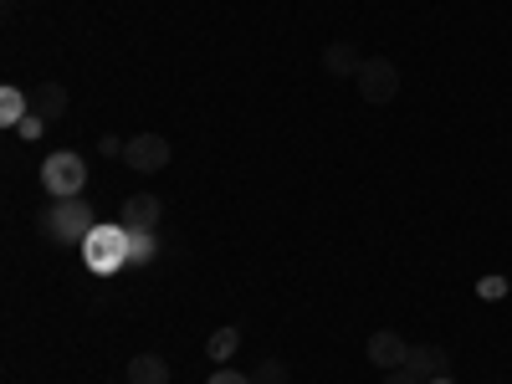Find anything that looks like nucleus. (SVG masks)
<instances>
[{
	"label": "nucleus",
	"mask_w": 512,
	"mask_h": 384,
	"mask_svg": "<svg viewBox=\"0 0 512 384\" xmlns=\"http://www.w3.org/2000/svg\"><path fill=\"white\" fill-rule=\"evenodd\" d=\"M82 185H88V164H82V154L57 149V154L41 159V190H47L52 200H72V195H82Z\"/></svg>",
	"instance_id": "nucleus-2"
},
{
	"label": "nucleus",
	"mask_w": 512,
	"mask_h": 384,
	"mask_svg": "<svg viewBox=\"0 0 512 384\" xmlns=\"http://www.w3.org/2000/svg\"><path fill=\"white\" fill-rule=\"evenodd\" d=\"M31 113L57 123L67 113V88H62V82H36V88H31Z\"/></svg>",
	"instance_id": "nucleus-9"
},
{
	"label": "nucleus",
	"mask_w": 512,
	"mask_h": 384,
	"mask_svg": "<svg viewBox=\"0 0 512 384\" xmlns=\"http://www.w3.org/2000/svg\"><path fill=\"white\" fill-rule=\"evenodd\" d=\"M16 134H21L26 144H31V139H41V134H47V118H36V113H31V118H26V123L16 128Z\"/></svg>",
	"instance_id": "nucleus-17"
},
{
	"label": "nucleus",
	"mask_w": 512,
	"mask_h": 384,
	"mask_svg": "<svg viewBox=\"0 0 512 384\" xmlns=\"http://www.w3.org/2000/svg\"><path fill=\"white\" fill-rule=\"evenodd\" d=\"M123 144H128V139H113V134H103V139H98V154H108V159H123Z\"/></svg>",
	"instance_id": "nucleus-19"
},
{
	"label": "nucleus",
	"mask_w": 512,
	"mask_h": 384,
	"mask_svg": "<svg viewBox=\"0 0 512 384\" xmlns=\"http://www.w3.org/2000/svg\"><path fill=\"white\" fill-rule=\"evenodd\" d=\"M128 384H169V359H164V354L128 359Z\"/></svg>",
	"instance_id": "nucleus-12"
},
{
	"label": "nucleus",
	"mask_w": 512,
	"mask_h": 384,
	"mask_svg": "<svg viewBox=\"0 0 512 384\" xmlns=\"http://www.w3.org/2000/svg\"><path fill=\"white\" fill-rule=\"evenodd\" d=\"M159 216H164L159 195H128V200H123V226H128V231H154Z\"/></svg>",
	"instance_id": "nucleus-7"
},
{
	"label": "nucleus",
	"mask_w": 512,
	"mask_h": 384,
	"mask_svg": "<svg viewBox=\"0 0 512 384\" xmlns=\"http://www.w3.org/2000/svg\"><path fill=\"white\" fill-rule=\"evenodd\" d=\"M446 364H451V354H446V349H436V344H410V354H405V369H415L420 379L446 374Z\"/></svg>",
	"instance_id": "nucleus-10"
},
{
	"label": "nucleus",
	"mask_w": 512,
	"mask_h": 384,
	"mask_svg": "<svg viewBox=\"0 0 512 384\" xmlns=\"http://www.w3.org/2000/svg\"><path fill=\"white\" fill-rule=\"evenodd\" d=\"M384 384H425V379H420L415 369H405V364H400V369H390V374H384Z\"/></svg>",
	"instance_id": "nucleus-18"
},
{
	"label": "nucleus",
	"mask_w": 512,
	"mask_h": 384,
	"mask_svg": "<svg viewBox=\"0 0 512 384\" xmlns=\"http://www.w3.org/2000/svg\"><path fill=\"white\" fill-rule=\"evenodd\" d=\"M405 354H410V344H405V338H400L395 328H374V333H369V344H364V359H369L374 369H384V374L400 369V364H405Z\"/></svg>",
	"instance_id": "nucleus-6"
},
{
	"label": "nucleus",
	"mask_w": 512,
	"mask_h": 384,
	"mask_svg": "<svg viewBox=\"0 0 512 384\" xmlns=\"http://www.w3.org/2000/svg\"><path fill=\"white\" fill-rule=\"evenodd\" d=\"M359 67H364V57H359L354 41H328L323 47V72L328 77H359Z\"/></svg>",
	"instance_id": "nucleus-8"
},
{
	"label": "nucleus",
	"mask_w": 512,
	"mask_h": 384,
	"mask_svg": "<svg viewBox=\"0 0 512 384\" xmlns=\"http://www.w3.org/2000/svg\"><path fill=\"white\" fill-rule=\"evenodd\" d=\"M123 384H128V379H123Z\"/></svg>",
	"instance_id": "nucleus-21"
},
{
	"label": "nucleus",
	"mask_w": 512,
	"mask_h": 384,
	"mask_svg": "<svg viewBox=\"0 0 512 384\" xmlns=\"http://www.w3.org/2000/svg\"><path fill=\"white\" fill-rule=\"evenodd\" d=\"M128 262H134V267L154 262V231H128Z\"/></svg>",
	"instance_id": "nucleus-14"
},
{
	"label": "nucleus",
	"mask_w": 512,
	"mask_h": 384,
	"mask_svg": "<svg viewBox=\"0 0 512 384\" xmlns=\"http://www.w3.org/2000/svg\"><path fill=\"white\" fill-rule=\"evenodd\" d=\"M93 205L82 200V195H72V200H52L47 210H41V231H47L52 241H72V246H82L93 236Z\"/></svg>",
	"instance_id": "nucleus-1"
},
{
	"label": "nucleus",
	"mask_w": 512,
	"mask_h": 384,
	"mask_svg": "<svg viewBox=\"0 0 512 384\" xmlns=\"http://www.w3.org/2000/svg\"><path fill=\"white\" fill-rule=\"evenodd\" d=\"M354 82H359V98L374 103V108H384V103L400 98V67H395L390 57H364V67H359Z\"/></svg>",
	"instance_id": "nucleus-4"
},
{
	"label": "nucleus",
	"mask_w": 512,
	"mask_h": 384,
	"mask_svg": "<svg viewBox=\"0 0 512 384\" xmlns=\"http://www.w3.org/2000/svg\"><path fill=\"white\" fill-rule=\"evenodd\" d=\"M425 384H451V374H436V379H425Z\"/></svg>",
	"instance_id": "nucleus-20"
},
{
	"label": "nucleus",
	"mask_w": 512,
	"mask_h": 384,
	"mask_svg": "<svg viewBox=\"0 0 512 384\" xmlns=\"http://www.w3.org/2000/svg\"><path fill=\"white\" fill-rule=\"evenodd\" d=\"M205 384H251V374H241V369H231V364H221L216 374H210Z\"/></svg>",
	"instance_id": "nucleus-16"
},
{
	"label": "nucleus",
	"mask_w": 512,
	"mask_h": 384,
	"mask_svg": "<svg viewBox=\"0 0 512 384\" xmlns=\"http://www.w3.org/2000/svg\"><path fill=\"white\" fill-rule=\"evenodd\" d=\"M236 349H241V328H236V323H226V328H216V333L205 338V359L216 364V369H221V364H231V359H236Z\"/></svg>",
	"instance_id": "nucleus-11"
},
{
	"label": "nucleus",
	"mask_w": 512,
	"mask_h": 384,
	"mask_svg": "<svg viewBox=\"0 0 512 384\" xmlns=\"http://www.w3.org/2000/svg\"><path fill=\"white\" fill-rule=\"evenodd\" d=\"M251 384H292V369L282 359H262V364H256V374H251Z\"/></svg>",
	"instance_id": "nucleus-15"
},
{
	"label": "nucleus",
	"mask_w": 512,
	"mask_h": 384,
	"mask_svg": "<svg viewBox=\"0 0 512 384\" xmlns=\"http://www.w3.org/2000/svg\"><path fill=\"white\" fill-rule=\"evenodd\" d=\"M123 164L134 169V175H159L169 164V139L164 134H134L123 144Z\"/></svg>",
	"instance_id": "nucleus-5"
},
{
	"label": "nucleus",
	"mask_w": 512,
	"mask_h": 384,
	"mask_svg": "<svg viewBox=\"0 0 512 384\" xmlns=\"http://www.w3.org/2000/svg\"><path fill=\"white\" fill-rule=\"evenodd\" d=\"M31 118V93H21V88H0V123L6 128H21Z\"/></svg>",
	"instance_id": "nucleus-13"
},
{
	"label": "nucleus",
	"mask_w": 512,
	"mask_h": 384,
	"mask_svg": "<svg viewBox=\"0 0 512 384\" xmlns=\"http://www.w3.org/2000/svg\"><path fill=\"white\" fill-rule=\"evenodd\" d=\"M82 256H88L93 272H118L128 262V226H93V236L82 241Z\"/></svg>",
	"instance_id": "nucleus-3"
}]
</instances>
